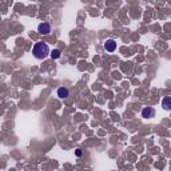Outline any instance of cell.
I'll return each instance as SVG.
<instances>
[{
    "mask_svg": "<svg viewBox=\"0 0 171 171\" xmlns=\"http://www.w3.org/2000/svg\"><path fill=\"white\" fill-rule=\"evenodd\" d=\"M162 107H163L164 110H170L171 109V98L170 96L163 98V100H162Z\"/></svg>",
    "mask_w": 171,
    "mask_h": 171,
    "instance_id": "6",
    "label": "cell"
},
{
    "mask_svg": "<svg viewBox=\"0 0 171 171\" xmlns=\"http://www.w3.org/2000/svg\"><path fill=\"white\" fill-rule=\"evenodd\" d=\"M32 53L36 59L43 60L49 55V47L44 42H38L35 43V46L32 48Z\"/></svg>",
    "mask_w": 171,
    "mask_h": 171,
    "instance_id": "1",
    "label": "cell"
},
{
    "mask_svg": "<svg viewBox=\"0 0 171 171\" xmlns=\"http://www.w3.org/2000/svg\"><path fill=\"white\" fill-rule=\"evenodd\" d=\"M75 154H76V156H80V155H82V150H80V148H78V150L75 151Z\"/></svg>",
    "mask_w": 171,
    "mask_h": 171,
    "instance_id": "8",
    "label": "cell"
},
{
    "mask_svg": "<svg viewBox=\"0 0 171 171\" xmlns=\"http://www.w3.org/2000/svg\"><path fill=\"white\" fill-rule=\"evenodd\" d=\"M116 48V42L114 39H107V42L104 43V49L107 52H114Z\"/></svg>",
    "mask_w": 171,
    "mask_h": 171,
    "instance_id": "4",
    "label": "cell"
},
{
    "mask_svg": "<svg viewBox=\"0 0 171 171\" xmlns=\"http://www.w3.org/2000/svg\"><path fill=\"white\" fill-rule=\"evenodd\" d=\"M155 115H156V111H155V109H152V107H145V109L142 110V118H145V119L154 118Z\"/></svg>",
    "mask_w": 171,
    "mask_h": 171,
    "instance_id": "2",
    "label": "cell"
},
{
    "mask_svg": "<svg viewBox=\"0 0 171 171\" xmlns=\"http://www.w3.org/2000/svg\"><path fill=\"white\" fill-rule=\"evenodd\" d=\"M56 95L59 96L60 99H67V98L70 96V90L67 88V87H60V88H58Z\"/></svg>",
    "mask_w": 171,
    "mask_h": 171,
    "instance_id": "5",
    "label": "cell"
},
{
    "mask_svg": "<svg viewBox=\"0 0 171 171\" xmlns=\"http://www.w3.org/2000/svg\"><path fill=\"white\" fill-rule=\"evenodd\" d=\"M38 32L42 34V35H48L51 32V24L48 23H42L38 25Z\"/></svg>",
    "mask_w": 171,
    "mask_h": 171,
    "instance_id": "3",
    "label": "cell"
},
{
    "mask_svg": "<svg viewBox=\"0 0 171 171\" xmlns=\"http://www.w3.org/2000/svg\"><path fill=\"white\" fill-rule=\"evenodd\" d=\"M60 55H62V52L59 49H52V51H49V56H51L52 59H59Z\"/></svg>",
    "mask_w": 171,
    "mask_h": 171,
    "instance_id": "7",
    "label": "cell"
}]
</instances>
